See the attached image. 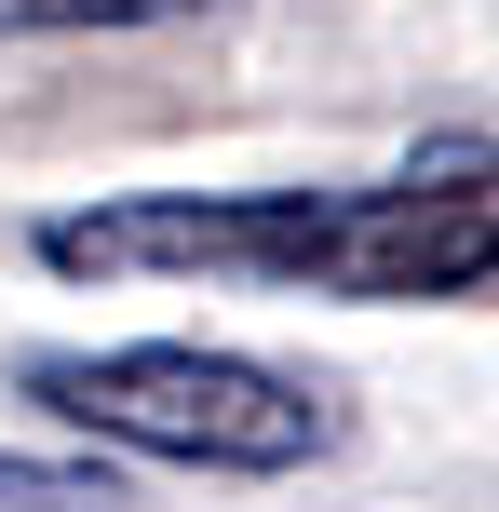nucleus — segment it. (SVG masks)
<instances>
[{
	"instance_id": "obj_1",
	"label": "nucleus",
	"mask_w": 499,
	"mask_h": 512,
	"mask_svg": "<svg viewBox=\"0 0 499 512\" xmlns=\"http://www.w3.org/2000/svg\"><path fill=\"white\" fill-rule=\"evenodd\" d=\"M68 283H257V297L446 310L499 283V135H432L392 176L338 189H122L41 216Z\"/></svg>"
},
{
	"instance_id": "obj_2",
	"label": "nucleus",
	"mask_w": 499,
	"mask_h": 512,
	"mask_svg": "<svg viewBox=\"0 0 499 512\" xmlns=\"http://www.w3.org/2000/svg\"><path fill=\"white\" fill-rule=\"evenodd\" d=\"M27 405H54L68 432L122 445V459H176V472H311L338 459L351 405L297 364L216 351V337H122V351H27L14 364Z\"/></svg>"
},
{
	"instance_id": "obj_3",
	"label": "nucleus",
	"mask_w": 499,
	"mask_h": 512,
	"mask_svg": "<svg viewBox=\"0 0 499 512\" xmlns=\"http://www.w3.org/2000/svg\"><path fill=\"white\" fill-rule=\"evenodd\" d=\"M230 0H0V41H122V27H203Z\"/></svg>"
},
{
	"instance_id": "obj_4",
	"label": "nucleus",
	"mask_w": 499,
	"mask_h": 512,
	"mask_svg": "<svg viewBox=\"0 0 499 512\" xmlns=\"http://www.w3.org/2000/svg\"><path fill=\"white\" fill-rule=\"evenodd\" d=\"M0 512H135L122 472H81V459H14L0 445Z\"/></svg>"
}]
</instances>
